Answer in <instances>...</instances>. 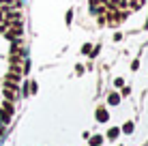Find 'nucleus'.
<instances>
[{
	"mask_svg": "<svg viewBox=\"0 0 148 146\" xmlns=\"http://www.w3.org/2000/svg\"><path fill=\"white\" fill-rule=\"evenodd\" d=\"M101 142H103L101 135H92V138H90V146H101Z\"/></svg>",
	"mask_w": 148,
	"mask_h": 146,
	"instance_id": "nucleus-4",
	"label": "nucleus"
},
{
	"mask_svg": "<svg viewBox=\"0 0 148 146\" xmlns=\"http://www.w3.org/2000/svg\"><path fill=\"white\" fill-rule=\"evenodd\" d=\"M4 97L9 99V101H13L15 99V95H13V90H9V88H4Z\"/></svg>",
	"mask_w": 148,
	"mask_h": 146,
	"instance_id": "nucleus-8",
	"label": "nucleus"
},
{
	"mask_svg": "<svg viewBox=\"0 0 148 146\" xmlns=\"http://www.w3.org/2000/svg\"><path fill=\"white\" fill-rule=\"evenodd\" d=\"M108 101H110V105H118L120 103V95H110V97H108Z\"/></svg>",
	"mask_w": 148,
	"mask_h": 146,
	"instance_id": "nucleus-2",
	"label": "nucleus"
},
{
	"mask_svg": "<svg viewBox=\"0 0 148 146\" xmlns=\"http://www.w3.org/2000/svg\"><path fill=\"white\" fill-rule=\"evenodd\" d=\"M0 120H2V125H7L9 120H11V114H7V112H0Z\"/></svg>",
	"mask_w": 148,
	"mask_h": 146,
	"instance_id": "nucleus-5",
	"label": "nucleus"
},
{
	"mask_svg": "<svg viewBox=\"0 0 148 146\" xmlns=\"http://www.w3.org/2000/svg\"><path fill=\"white\" fill-rule=\"evenodd\" d=\"M108 118H110V112H108L105 108H99V110H97V120H99V123H105Z\"/></svg>",
	"mask_w": 148,
	"mask_h": 146,
	"instance_id": "nucleus-1",
	"label": "nucleus"
},
{
	"mask_svg": "<svg viewBox=\"0 0 148 146\" xmlns=\"http://www.w3.org/2000/svg\"><path fill=\"white\" fill-rule=\"evenodd\" d=\"M114 84H116V86L120 88V86H122V77H116V80H114Z\"/></svg>",
	"mask_w": 148,
	"mask_h": 146,
	"instance_id": "nucleus-12",
	"label": "nucleus"
},
{
	"mask_svg": "<svg viewBox=\"0 0 148 146\" xmlns=\"http://www.w3.org/2000/svg\"><path fill=\"white\" fill-rule=\"evenodd\" d=\"M71 19H73V11L69 9V11H67V17H64V22H67V24H71Z\"/></svg>",
	"mask_w": 148,
	"mask_h": 146,
	"instance_id": "nucleus-9",
	"label": "nucleus"
},
{
	"mask_svg": "<svg viewBox=\"0 0 148 146\" xmlns=\"http://www.w3.org/2000/svg\"><path fill=\"white\" fill-rule=\"evenodd\" d=\"M122 131H125V133H133V123H125Z\"/></svg>",
	"mask_w": 148,
	"mask_h": 146,
	"instance_id": "nucleus-7",
	"label": "nucleus"
},
{
	"mask_svg": "<svg viewBox=\"0 0 148 146\" xmlns=\"http://www.w3.org/2000/svg\"><path fill=\"white\" fill-rule=\"evenodd\" d=\"M0 135H4V125H0Z\"/></svg>",
	"mask_w": 148,
	"mask_h": 146,
	"instance_id": "nucleus-13",
	"label": "nucleus"
},
{
	"mask_svg": "<svg viewBox=\"0 0 148 146\" xmlns=\"http://www.w3.org/2000/svg\"><path fill=\"white\" fill-rule=\"evenodd\" d=\"M2 112H7V114H11V112H13V105H11V103H9V101H4V103H2Z\"/></svg>",
	"mask_w": 148,
	"mask_h": 146,
	"instance_id": "nucleus-6",
	"label": "nucleus"
},
{
	"mask_svg": "<svg viewBox=\"0 0 148 146\" xmlns=\"http://www.w3.org/2000/svg\"><path fill=\"white\" fill-rule=\"evenodd\" d=\"M118 133H120L118 127H112L110 131H108V138H110V140H116V138H118Z\"/></svg>",
	"mask_w": 148,
	"mask_h": 146,
	"instance_id": "nucleus-3",
	"label": "nucleus"
},
{
	"mask_svg": "<svg viewBox=\"0 0 148 146\" xmlns=\"http://www.w3.org/2000/svg\"><path fill=\"white\" fill-rule=\"evenodd\" d=\"M90 47H92V45H90V43H86L84 47H82V54H88V52H90Z\"/></svg>",
	"mask_w": 148,
	"mask_h": 146,
	"instance_id": "nucleus-10",
	"label": "nucleus"
},
{
	"mask_svg": "<svg viewBox=\"0 0 148 146\" xmlns=\"http://www.w3.org/2000/svg\"><path fill=\"white\" fill-rule=\"evenodd\" d=\"M39 86H37V82H30V93H37Z\"/></svg>",
	"mask_w": 148,
	"mask_h": 146,
	"instance_id": "nucleus-11",
	"label": "nucleus"
}]
</instances>
